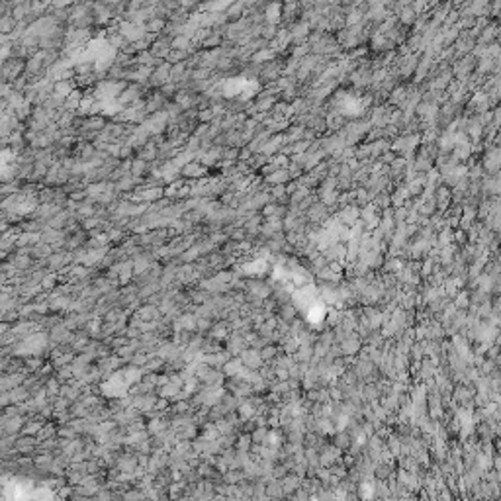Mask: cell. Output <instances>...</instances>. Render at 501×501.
I'll list each match as a JSON object with an SVG mask.
<instances>
[{
	"label": "cell",
	"instance_id": "1",
	"mask_svg": "<svg viewBox=\"0 0 501 501\" xmlns=\"http://www.w3.org/2000/svg\"><path fill=\"white\" fill-rule=\"evenodd\" d=\"M168 104H170V100L159 88H153L151 92L145 94V110L149 112V116L157 114V112H165L168 108Z\"/></svg>",
	"mask_w": 501,
	"mask_h": 501
},
{
	"label": "cell",
	"instance_id": "2",
	"mask_svg": "<svg viewBox=\"0 0 501 501\" xmlns=\"http://www.w3.org/2000/svg\"><path fill=\"white\" fill-rule=\"evenodd\" d=\"M26 415H14V417H8V415H2L0 419V431H2V437L4 435H20L22 433V427L26 423Z\"/></svg>",
	"mask_w": 501,
	"mask_h": 501
},
{
	"label": "cell",
	"instance_id": "3",
	"mask_svg": "<svg viewBox=\"0 0 501 501\" xmlns=\"http://www.w3.org/2000/svg\"><path fill=\"white\" fill-rule=\"evenodd\" d=\"M249 348V343L245 339V335L239 333V331H231L229 337L225 339V350L231 354V356H241V352Z\"/></svg>",
	"mask_w": 501,
	"mask_h": 501
},
{
	"label": "cell",
	"instance_id": "4",
	"mask_svg": "<svg viewBox=\"0 0 501 501\" xmlns=\"http://www.w3.org/2000/svg\"><path fill=\"white\" fill-rule=\"evenodd\" d=\"M180 172H182V176L186 178V180H200L206 172H208V165H204L202 161H190V163H186L184 167L180 168Z\"/></svg>",
	"mask_w": 501,
	"mask_h": 501
},
{
	"label": "cell",
	"instance_id": "5",
	"mask_svg": "<svg viewBox=\"0 0 501 501\" xmlns=\"http://www.w3.org/2000/svg\"><path fill=\"white\" fill-rule=\"evenodd\" d=\"M241 360H243V364H245L247 368H251V370H261L263 364H264V360H263V356H261V350H257V348H253V346H249V348H245V350L241 352Z\"/></svg>",
	"mask_w": 501,
	"mask_h": 501
},
{
	"label": "cell",
	"instance_id": "6",
	"mask_svg": "<svg viewBox=\"0 0 501 501\" xmlns=\"http://www.w3.org/2000/svg\"><path fill=\"white\" fill-rule=\"evenodd\" d=\"M484 168L490 170V172H500L501 170V149L496 147V149H490L488 155L484 157Z\"/></svg>",
	"mask_w": 501,
	"mask_h": 501
},
{
	"label": "cell",
	"instance_id": "7",
	"mask_svg": "<svg viewBox=\"0 0 501 501\" xmlns=\"http://www.w3.org/2000/svg\"><path fill=\"white\" fill-rule=\"evenodd\" d=\"M302 476H298V474H294V472H288L284 478H282V486H284V492H286V496H292L300 486H302Z\"/></svg>",
	"mask_w": 501,
	"mask_h": 501
},
{
	"label": "cell",
	"instance_id": "8",
	"mask_svg": "<svg viewBox=\"0 0 501 501\" xmlns=\"http://www.w3.org/2000/svg\"><path fill=\"white\" fill-rule=\"evenodd\" d=\"M276 316H278V319H282V321H286V323H292V321L298 317V308H296L292 302H290V304H284V306L278 308Z\"/></svg>",
	"mask_w": 501,
	"mask_h": 501
},
{
	"label": "cell",
	"instance_id": "9",
	"mask_svg": "<svg viewBox=\"0 0 501 501\" xmlns=\"http://www.w3.org/2000/svg\"><path fill=\"white\" fill-rule=\"evenodd\" d=\"M245 368V364H243V360H241V356H233V358H229L225 364H223V372H225V376H237L241 370Z\"/></svg>",
	"mask_w": 501,
	"mask_h": 501
},
{
	"label": "cell",
	"instance_id": "10",
	"mask_svg": "<svg viewBox=\"0 0 501 501\" xmlns=\"http://www.w3.org/2000/svg\"><path fill=\"white\" fill-rule=\"evenodd\" d=\"M266 496L268 498H284L286 492H284V486H282V480L278 478H270L266 482Z\"/></svg>",
	"mask_w": 501,
	"mask_h": 501
},
{
	"label": "cell",
	"instance_id": "11",
	"mask_svg": "<svg viewBox=\"0 0 501 501\" xmlns=\"http://www.w3.org/2000/svg\"><path fill=\"white\" fill-rule=\"evenodd\" d=\"M149 170H151L149 161H145V159H141V157H133V159H132V168H130V172H132L133 176H141V178H143Z\"/></svg>",
	"mask_w": 501,
	"mask_h": 501
},
{
	"label": "cell",
	"instance_id": "12",
	"mask_svg": "<svg viewBox=\"0 0 501 501\" xmlns=\"http://www.w3.org/2000/svg\"><path fill=\"white\" fill-rule=\"evenodd\" d=\"M280 352H284L282 346H276L274 343H268L266 346L261 348V356H263L264 362H274V360L280 356Z\"/></svg>",
	"mask_w": 501,
	"mask_h": 501
},
{
	"label": "cell",
	"instance_id": "13",
	"mask_svg": "<svg viewBox=\"0 0 501 501\" xmlns=\"http://www.w3.org/2000/svg\"><path fill=\"white\" fill-rule=\"evenodd\" d=\"M55 253V249H53V245H47V243H37V245H33L31 247V257L33 259H49L51 255Z\"/></svg>",
	"mask_w": 501,
	"mask_h": 501
},
{
	"label": "cell",
	"instance_id": "14",
	"mask_svg": "<svg viewBox=\"0 0 501 501\" xmlns=\"http://www.w3.org/2000/svg\"><path fill=\"white\" fill-rule=\"evenodd\" d=\"M403 266H405V261H403L401 257H390V259H386V263H384V272L397 274Z\"/></svg>",
	"mask_w": 501,
	"mask_h": 501
},
{
	"label": "cell",
	"instance_id": "15",
	"mask_svg": "<svg viewBox=\"0 0 501 501\" xmlns=\"http://www.w3.org/2000/svg\"><path fill=\"white\" fill-rule=\"evenodd\" d=\"M63 321H65V317H63V316H61V314H57V312H55V314H51V316H49V314H47V316H45V317H43V319H41V323H39V325H41V327H43V329H45V331H51V329H53V327H57V325H61V323H63Z\"/></svg>",
	"mask_w": 501,
	"mask_h": 501
},
{
	"label": "cell",
	"instance_id": "16",
	"mask_svg": "<svg viewBox=\"0 0 501 501\" xmlns=\"http://www.w3.org/2000/svg\"><path fill=\"white\" fill-rule=\"evenodd\" d=\"M75 358H77V354H75V352H65V354H59V356L51 358V362H53L55 370H59V368H63V366L73 364V362H75Z\"/></svg>",
	"mask_w": 501,
	"mask_h": 501
},
{
	"label": "cell",
	"instance_id": "17",
	"mask_svg": "<svg viewBox=\"0 0 501 501\" xmlns=\"http://www.w3.org/2000/svg\"><path fill=\"white\" fill-rule=\"evenodd\" d=\"M452 302H454V306H456L458 310H464V312H468L470 306H472V300H470V296H468L466 292H458V294L452 298Z\"/></svg>",
	"mask_w": 501,
	"mask_h": 501
},
{
	"label": "cell",
	"instance_id": "18",
	"mask_svg": "<svg viewBox=\"0 0 501 501\" xmlns=\"http://www.w3.org/2000/svg\"><path fill=\"white\" fill-rule=\"evenodd\" d=\"M114 352H116L118 356H122V358H124V360H126V362L130 364V362H132V358H133V354L137 352V348H135V346H133L132 343H128V344H124V346L116 348Z\"/></svg>",
	"mask_w": 501,
	"mask_h": 501
},
{
	"label": "cell",
	"instance_id": "19",
	"mask_svg": "<svg viewBox=\"0 0 501 501\" xmlns=\"http://www.w3.org/2000/svg\"><path fill=\"white\" fill-rule=\"evenodd\" d=\"M251 447H253L251 433H241V435H239V439H237L235 448H237V450H241V452H251Z\"/></svg>",
	"mask_w": 501,
	"mask_h": 501
},
{
	"label": "cell",
	"instance_id": "20",
	"mask_svg": "<svg viewBox=\"0 0 501 501\" xmlns=\"http://www.w3.org/2000/svg\"><path fill=\"white\" fill-rule=\"evenodd\" d=\"M57 429H59V427H55L53 423H45L43 429L37 433L39 443H41V441H47V439H55V437H57Z\"/></svg>",
	"mask_w": 501,
	"mask_h": 501
},
{
	"label": "cell",
	"instance_id": "21",
	"mask_svg": "<svg viewBox=\"0 0 501 501\" xmlns=\"http://www.w3.org/2000/svg\"><path fill=\"white\" fill-rule=\"evenodd\" d=\"M268 433H270V429H268V427H257V429L251 433V439H253V443L266 445V441H268Z\"/></svg>",
	"mask_w": 501,
	"mask_h": 501
},
{
	"label": "cell",
	"instance_id": "22",
	"mask_svg": "<svg viewBox=\"0 0 501 501\" xmlns=\"http://www.w3.org/2000/svg\"><path fill=\"white\" fill-rule=\"evenodd\" d=\"M202 257V253L196 249V245H192V247H188L178 259H180V263H194V261H198Z\"/></svg>",
	"mask_w": 501,
	"mask_h": 501
},
{
	"label": "cell",
	"instance_id": "23",
	"mask_svg": "<svg viewBox=\"0 0 501 501\" xmlns=\"http://www.w3.org/2000/svg\"><path fill=\"white\" fill-rule=\"evenodd\" d=\"M55 376H57V380L61 382V384H67V382H71L73 378H75V372H73V366L69 364V366H63V368H59V370H55Z\"/></svg>",
	"mask_w": 501,
	"mask_h": 501
},
{
	"label": "cell",
	"instance_id": "24",
	"mask_svg": "<svg viewBox=\"0 0 501 501\" xmlns=\"http://www.w3.org/2000/svg\"><path fill=\"white\" fill-rule=\"evenodd\" d=\"M213 323H215V319H211V317H198V333L208 335L210 329L213 327Z\"/></svg>",
	"mask_w": 501,
	"mask_h": 501
},
{
	"label": "cell",
	"instance_id": "25",
	"mask_svg": "<svg viewBox=\"0 0 501 501\" xmlns=\"http://www.w3.org/2000/svg\"><path fill=\"white\" fill-rule=\"evenodd\" d=\"M159 90H161V92L167 96L168 100H170V98H174V94H176L180 88H178V84H176V82H167V84H163Z\"/></svg>",
	"mask_w": 501,
	"mask_h": 501
}]
</instances>
